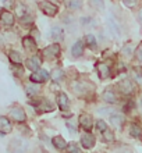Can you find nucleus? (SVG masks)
Wrapping results in <instances>:
<instances>
[{"label":"nucleus","mask_w":142,"mask_h":153,"mask_svg":"<svg viewBox=\"0 0 142 153\" xmlns=\"http://www.w3.org/2000/svg\"><path fill=\"white\" fill-rule=\"evenodd\" d=\"M59 54H60V45H59V43L49 45L48 48H45V49H43V52H42L43 59H48V60L54 59V57H57Z\"/></svg>","instance_id":"2"},{"label":"nucleus","mask_w":142,"mask_h":153,"mask_svg":"<svg viewBox=\"0 0 142 153\" xmlns=\"http://www.w3.org/2000/svg\"><path fill=\"white\" fill-rule=\"evenodd\" d=\"M50 36H52L53 40L60 42V40L64 39V31H63L60 27H53L52 31H50Z\"/></svg>","instance_id":"15"},{"label":"nucleus","mask_w":142,"mask_h":153,"mask_svg":"<svg viewBox=\"0 0 142 153\" xmlns=\"http://www.w3.org/2000/svg\"><path fill=\"white\" fill-rule=\"evenodd\" d=\"M65 125H67V128H68L71 132H75V131H77V121L73 120V118H70V120L65 121Z\"/></svg>","instance_id":"26"},{"label":"nucleus","mask_w":142,"mask_h":153,"mask_svg":"<svg viewBox=\"0 0 142 153\" xmlns=\"http://www.w3.org/2000/svg\"><path fill=\"white\" fill-rule=\"evenodd\" d=\"M96 70H97V74L100 75L102 79L105 78H109L112 71H110V65L106 64V63H97L96 64Z\"/></svg>","instance_id":"9"},{"label":"nucleus","mask_w":142,"mask_h":153,"mask_svg":"<svg viewBox=\"0 0 142 153\" xmlns=\"http://www.w3.org/2000/svg\"><path fill=\"white\" fill-rule=\"evenodd\" d=\"M137 59H138V60L142 63V45L139 46L138 49H137Z\"/></svg>","instance_id":"32"},{"label":"nucleus","mask_w":142,"mask_h":153,"mask_svg":"<svg viewBox=\"0 0 142 153\" xmlns=\"http://www.w3.org/2000/svg\"><path fill=\"white\" fill-rule=\"evenodd\" d=\"M81 145H82V148H85V149H91V148H94V145H95V137L91 132L82 134Z\"/></svg>","instance_id":"6"},{"label":"nucleus","mask_w":142,"mask_h":153,"mask_svg":"<svg viewBox=\"0 0 142 153\" xmlns=\"http://www.w3.org/2000/svg\"><path fill=\"white\" fill-rule=\"evenodd\" d=\"M32 105L35 106V109H36L39 113H46V111H52V110H53V106L50 105L46 99H41L39 102L32 103Z\"/></svg>","instance_id":"8"},{"label":"nucleus","mask_w":142,"mask_h":153,"mask_svg":"<svg viewBox=\"0 0 142 153\" xmlns=\"http://www.w3.org/2000/svg\"><path fill=\"white\" fill-rule=\"evenodd\" d=\"M22 46L27 52H31V53H35L38 50V46H36V42L33 39L32 36H25L22 39Z\"/></svg>","instance_id":"7"},{"label":"nucleus","mask_w":142,"mask_h":153,"mask_svg":"<svg viewBox=\"0 0 142 153\" xmlns=\"http://www.w3.org/2000/svg\"><path fill=\"white\" fill-rule=\"evenodd\" d=\"M10 118L14 120L16 123H24L27 120V114H25L24 109L20 107V106H14L10 110Z\"/></svg>","instance_id":"3"},{"label":"nucleus","mask_w":142,"mask_h":153,"mask_svg":"<svg viewBox=\"0 0 142 153\" xmlns=\"http://www.w3.org/2000/svg\"><path fill=\"white\" fill-rule=\"evenodd\" d=\"M38 6H39V8H41V11L43 13V14H46V16H49V17H54L57 13H59V8H57L56 4H53L52 1H48V0H42V1H39Z\"/></svg>","instance_id":"1"},{"label":"nucleus","mask_w":142,"mask_h":153,"mask_svg":"<svg viewBox=\"0 0 142 153\" xmlns=\"http://www.w3.org/2000/svg\"><path fill=\"white\" fill-rule=\"evenodd\" d=\"M139 0H123V3H124V6H127L128 8H132L135 7L137 4H138Z\"/></svg>","instance_id":"30"},{"label":"nucleus","mask_w":142,"mask_h":153,"mask_svg":"<svg viewBox=\"0 0 142 153\" xmlns=\"http://www.w3.org/2000/svg\"><path fill=\"white\" fill-rule=\"evenodd\" d=\"M0 25L4 28H10L14 25V16L13 13H10L8 10H3L0 13Z\"/></svg>","instance_id":"4"},{"label":"nucleus","mask_w":142,"mask_h":153,"mask_svg":"<svg viewBox=\"0 0 142 153\" xmlns=\"http://www.w3.org/2000/svg\"><path fill=\"white\" fill-rule=\"evenodd\" d=\"M8 59H10V61H11L14 65H21V54L18 52H16V50H10L8 52Z\"/></svg>","instance_id":"18"},{"label":"nucleus","mask_w":142,"mask_h":153,"mask_svg":"<svg viewBox=\"0 0 142 153\" xmlns=\"http://www.w3.org/2000/svg\"><path fill=\"white\" fill-rule=\"evenodd\" d=\"M102 135H103V139H105L106 142H113V141H114L113 132H112V131H109V129L103 131V132H102Z\"/></svg>","instance_id":"27"},{"label":"nucleus","mask_w":142,"mask_h":153,"mask_svg":"<svg viewBox=\"0 0 142 153\" xmlns=\"http://www.w3.org/2000/svg\"><path fill=\"white\" fill-rule=\"evenodd\" d=\"M103 99H105L106 102H109V103H117V96H116V93L113 92V91H105L103 92Z\"/></svg>","instance_id":"19"},{"label":"nucleus","mask_w":142,"mask_h":153,"mask_svg":"<svg viewBox=\"0 0 142 153\" xmlns=\"http://www.w3.org/2000/svg\"><path fill=\"white\" fill-rule=\"evenodd\" d=\"M0 3L3 4L4 7H10L13 4V0H0Z\"/></svg>","instance_id":"33"},{"label":"nucleus","mask_w":142,"mask_h":153,"mask_svg":"<svg viewBox=\"0 0 142 153\" xmlns=\"http://www.w3.org/2000/svg\"><path fill=\"white\" fill-rule=\"evenodd\" d=\"M25 65H27V68L31 70V71H36V70H39V67H41V59L38 56L29 57L28 60L25 61Z\"/></svg>","instance_id":"13"},{"label":"nucleus","mask_w":142,"mask_h":153,"mask_svg":"<svg viewBox=\"0 0 142 153\" xmlns=\"http://www.w3.org/2000/svg\"><path fill=\"white\" fill-rule=\"evenodd\" d=\"M130 134L132 135V137H135V138H141L142 137V128L139 127L138 124H131Z\"/></svg>","instance_id":"23"},{"label":"nucleus","mask_w":142,"mask_h":153,"mask_svg":"<svg viewBox=\"0 0 142 153\" xmlns=\"http://www.w3.org/2000/svg\"><path fill=\"white\" fill-rule=\"evenodd\" d=\"M64 4L70 10H80L82 7V0H64Z\"/></svg>","instance_id":"17"},{"label":"nucleus","mask_w":142,"mask_h":153,"mask_svg":"<svg viewBox=\"0 0 142 153\" xmlns=\"http://www.w3.org/2000/svg\"><path fill=\"white\" fill-rule=\"evenodd\" d=\"M138 17H139V22H141V27H142V10H141V11H139Z\"/></svg>","instance_id":"34"},{"label":"nucleus","mask_w":142,"mask_h":153,"mask_svg":"<svg viewBox=\"0 0 142 153\" xmlns=\"http://www.w3.org/2000/svg\"><path fill=\"white\" fill-rule=\"evenodd\" d=\"M3 45V36H1V33H0V46Z\"/></svg>","instance_id":"35"},{"label":"nucleus","mask_w":142,"mask_h":153,"mask_svg":"<svg viewBox=\"0 0 142 153\" xmlns=\"http://www.w3.org/2000/svg\"><path fill=\"white\" fill-rule=\"evenodd\" d=\"M141 105H142V100H141Z\"/></svg>","instance_id":"36"},{"label":"nucleus","mask_w":142,"mask_h":153,"mask_svg":"<svg viewBox=\"0 0 142 153\" xmlns=\"http://www.w3.org/2000/svg\"><path fill=\"white\" fill-rule=\"evenodd\" d=\"M16 14L18 18H22V17H25L27 14H28V8L25 7L24 4H21V3H17L16 4Z\"/></svg>","instance_id":"22"},{"label":"nucleus","mask_w":142,"mask_h":153,"mask_svg":"<svg viewBox=\"0 0 142 153\" xmlns=\"http://www.w3.org/2000/svg\"><path fill=\"white\" fill-rule=\"evenodd\" d=\"M38 86L36 85H28L27 88H25V92H27V95H28L29 97H33V96H36L38 95Z\"/></svg>","instance_id":"24"},{"label":"nucleus","mask_w":142,"mask_h":153,"mask_svg":"<svg viewBox=\"0 0 142 153\" xmlns=\"http://www.w3.org/2000/svg\"><path fill=\"white\" fill-rule=\"evenodd\" d=\"M13 129V125L7 117L0 116V134H10Z\"/></svg>","instance_id":"12"},{"label":"nucleus","mask_w":142,"mask_h":153,"mask_svg":"<svg viewBox=\"0 0 142 153\" xmlns=\"http://www.w3.org/2000/svg\"><path fill=\"white\" fill-rule=\"evenodd\" d=\"M71 53H73V56H74V57H80V56H82V53H84V42H82V40H77V42H75V43L73 45Z\"/></svg>","instance_id":"16"},{"label":"nucleus","mask_w":142,"mask_h":153,"mask_svg":"<svg viewBox=\"0 0 142 153\" xmlns=\"http://www.w3.org/2000/svg\"><path fill=\"white\" fill-rule=\"evenodd\" d=\"M63 75H64V73H63L61 70H59V68L53 70V73H52V78H53L54 81H60V79H63Z\"/></svg>","instance_id":"28"},{"label":"nucleus","mask_w":142,"mask_h":153,"mask_svg":"<svg viewBox=\"0 0 142 153\" xmlns=\"http://www.w3.org/2000/svg\"><path fill=\"white\" fill-rule=\"evenodd\" d=\"M67 149L68 150H71V152H75V153H78L80 152V148H78L75 143H73V145H70V146H67Z\"/></svg>","instance_id":"31"},{"label":"nucleus","mask_w":142,"mask_h":153,"mask_svg":"<svg viewBox=\"0 0 142 153\" xmlns=\"http://www.w3.org/2000/svg\"><path fill=\"white\" fill-rule=\"evenodd\" d=\"M49 73L46 70H36V71H33L32 75L29 76V79L35 82V84H42V82H46L49 79Z\"/></svg>","instance_id":"5"},{"label":"nucleus","mask_w":142,"mask_h":153,"mask_svg":"<svg viewBox=\"0 0 142 153\" xmlns=\"http://www.w3.org/2000/svg\"><path fill=\"white\" fill-rule=\"evenodd\" d=\"M57 105H59L60 110H63V111L68 110L70 102H68V97H67L65 93H59V95H57Z\"/></svg>","instance_id":"14"},{"label":"nucleus","mask_w":142,"mask_h":153,"mask_svg":"<svg viewBox=\"0 0 142 153\" xmlns=\"http://www.w3.org/2000/svg\"><path fill=\"white\" fill-rule=\"evenodd\" d=\"M110 123H112L113 127H116V128H121L123 123H124V118H123L120 114H113V116L110 117Z\"/></svg>","instance_id":"20"},{"label":"nucleus","mask_w":142,"mask_h":153,"mask_svg":"<svg viewBox=\"0 0 142 153\" xmlns=\"http://www.w3.org/2000/svg\"><path fill=\"white\" fill-rule=\"evenodd\" d=\"M80 124L85 131H91L92 125H94V120H92V116L89 114H81L80 116Z\"/></svg>","instance_id":"10"},{"label":"nucleus","mask_w":142,"mask_h":153,"mask_svg":"<svg viewBox=\"0 0 142 153\" xmlns=\"http://www.w3.org/2000/svg\"><path fill=\"white\" fill-rule=\"evenodd\" d=\"M85 42H86V45H88L91 49H96L97 43H96V39H95L94 35H86V36H85Z\"/></svg>","instance_id":"25"},{"label":"nucleus","mask_w":142,"mask_h":153,"mask_svg":"<svg viewBox=\"0 0 142 153\" xmlns=\"http://www.w3.org/2000/svg\"><path fill=\"white\" fill-rule=\"evenodd\" d=\"M120 91H121L123 95H131V93L134 92V84H132V81L130 79H124L120 82Z\"/></svg>","instance_id":"11"},{"label":"nucleus","mask_w":142,"mask_h":153,"mask_svg":"<svg viewBox=\"0 0 142 153\" xmlns=\"http://www.w3.org/2000/svg\"><path fill=\"white\" fill-rule=\"evenodd\" d=\"M96 128L100 131V132H103V131H106L107 129V124H106L103 120H97V123H96Z\"/></svg>","instance_id":"29"},{"label":"nucleus","mask_w":142,"mask_h":153,"mask_svg":"<svg viewBox=\"0 0 142 153\" xmlns=\"http://www.w3.org/2000/svg\"><path fill=\"white\" fill-rule=\"evenodd\" d=\"M52 142H53V145H54V148H57V149H60V150L67 148V142H65L61 137H54L52 139Z\"/></svg>","instance_id":"21"}]
</instances>
